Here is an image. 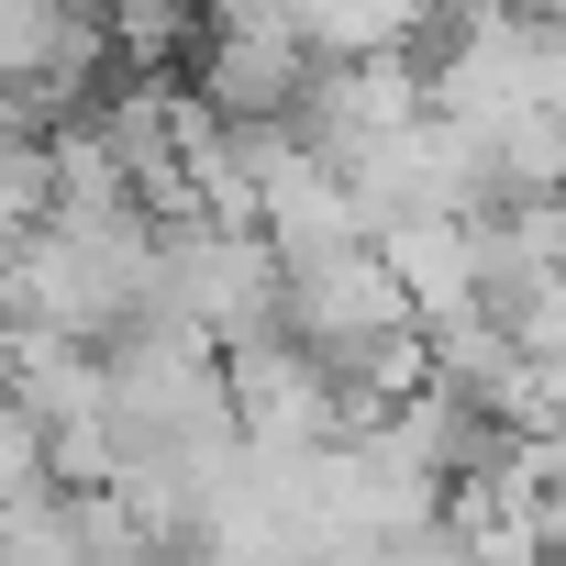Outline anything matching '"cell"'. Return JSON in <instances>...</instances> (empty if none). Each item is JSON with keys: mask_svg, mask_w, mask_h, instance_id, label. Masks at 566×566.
<instances>
[{"mask_svg": "<svg viewBox=\"0 0 566 566\" xmlns=\"http://www.w3.org/2000/svg\"><path fill=\"white\" fill-rule=\"evenodd\" d=\"M145 266H156V312H145V323H178V334H200L211 356L277 334V266H266L255 233H222V222H200V211H167V222L145 233Z\"/></svg>", "mask_w": 566, "mask_h": 566, "instance_id": "cell-1", "label": "cell"}, {"mask_svg": "<svg viewBox=\"0 0 566 566\" xmlns=\"http://www.w3.org/2000/svg\"><path fill=\"white\" fill-rule=\"evenodd\" d=\"M301 78H312V56H301V34L277 23L266 0L200 23V45H189V101H200L211 123H290Z\"/></svg>", "mask_w": 566, "mask_h": 566, "instance_id": "cell-2", "label": "cell"}, {"mask_svg": "<svg viewBox=\"0 0 566 566\" xmlns=\"http://www.w3.org/2000/svg\"><path fill=\"white\" fill-rule=\"evenodd\" d=\"M411 123H422V67H411V56L312 67V78H301V101H290V145H301V156H323L334 178H345L356 156H378L389 134H411Z\"/></svg>", "mask_w": 566, "mask_h": 566, "instance_id": "cell-3", "label": "cell"}, {"mask_svg": "<svg viewBox=\"0 0 566 566\" xmlns=\"http://www.w3.org/2000/svg\"><path fill=\"white\" fill-rule=\"evenodd\" d=\"M455 244H467V301H478V323H511L544 277H566V200L478 211V222H455Z\"/></svg>", "mask_w": 566, "mask_h": 566, "instance_id": "cell-4", "label": "cell"}, {"mask_svg": "<svg viewBox=\"0 0 566 566\" xmlns=\"http://www.w3.org/2000/svg\"><path fill=\"white\" fill-rule=\"evenodd\" d=\"M367 255L389 266V290H400V312H411L422 334H444V323L478 312V301H467V244H455V222H400V233H378Z\"/></svg>", "mask_w": 566, "mask_h": 566, "instance_id": "cell-5", "label": "cell"}, {"mask_svg": "<svg viewBox=\"0 0 566 566\" xmlns=\"http://www.w3.org/2000/svg\"><path fill=\"white\" fill-rule=\"evenodd\" d=\"M178 12H189V23H222V12H244V0H178Z\"/></svg>", "mask_w": 566, "mask_h": 566, "instance_id": "cell-6", "label": "cell"}]
</instances>
